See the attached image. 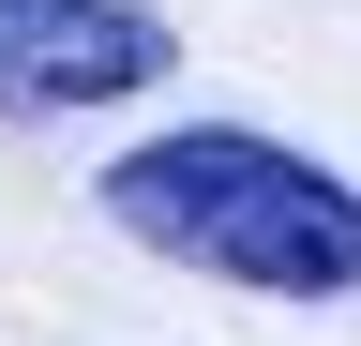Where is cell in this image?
Wrapping results in <instances>:
<instances>
[{"label":"cell","instance_id":"6da1fadb","mask_svg":"<svg viewBox=\"0 0 361 346\" xmlns=\"http://www.w3.org/2000/svg\"><path fill=\"white\" fill-rule=\"evenodd\" d=\"M106 211L151 256L256 301H346L361 286V181L301 166L286 136H241V121H196V136H151L106 166Z\"/></svg>","mask_w":361,"mask_h":346},{"label":"cell","instance_id":"7a4b0ae2","mask_svg":"<svg viewBox=\"0 0 361 346\" xmlns=\"http://www.w3.org/2000/svg\"><path fill=\"white\" fill-rule=\"evenodd\" d=\"M180 61L151 0H0V106H121Z\"/></svg>","mask_w":361,"mask_h":346}]
</instances>
